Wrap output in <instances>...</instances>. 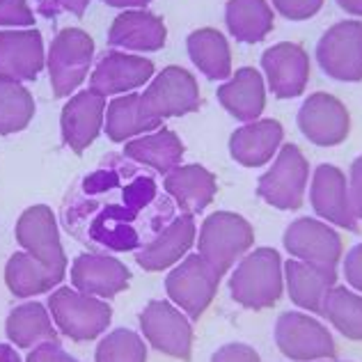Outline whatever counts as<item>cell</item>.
Returning a JSON list of instances; mask_svg holds the SVG:
<instances>
[{"label":"cell","instance_id":"obj_1","mask_svg":"<svg viewBox=\"0 0 362 362\" xmlns=\"http://www.w3.org/2000/svg\"><path fill=\"white\" fill-rule=\"evenodd\" d=\"M173 218V197L154 175L124 154L103 158L62 204L66 232L103 255L138 252Z\"/></svg>","mask_w":362,"mask_h":362},{"label":"cell","instance_id":"obj_2","mask_svg":"<svg viewBox=\"0 0 362 362\" xmlns=\"http://www.w3.org/2000/svg\"><path fill=\"white\" fill-rule=\"evenodd\" d=\"M284 291V262L273 247L243 255L230 275V296L245 310H269Z\"/></svg>","mask_w":362,"mask_h":362},{"label":"cell","instance_id":"obj_3","mask_svg":"<svg viewBox=\"0 0 362 362\" xmlns=\"http://www.w3.org/2000/svg\"><path fill=\"white\" fill-rule=\"evenodd\" d=\"M46 308H49L60 335L74 341L97 339L108 330L112 321V308L108 300L90 296L74 287L53 289Z\"/></svg>","mask_w":362,"mask_h":362},{"label":"cell","instance_id":"obj_4","mask_svg":"<svg viewBox=\"0 0 362 362\" xmlns=\"http://www.w3.org/2000/svg\"><path fill=\"white\" fill-rule=\"evenodd\" d=\"M197 252L225 275L255 245V230L241 214L216 211L204 218L197 234Z\"/></svg>","mask_w":362,"mask_h":362},{"label":"cell","instance_id":"obj_5","mask_svg":"<svg viewBox=\"0 0 362 362\" xmlns=\"http://www.w3.org/2000/svg\"><path fill=\"white\" fill-rule=\"evenodd\" d=\"M310 163L298 145H282L271 168L259 177L257 195L280 211H296L303 206L310 188Z\"/></svg>","mask_w":362,"mask_h":362},{"label":"cell","instance_id":"obj_6","mask_svg":"<svg viewBox=\"0 0 362 362\" xmlns=\"http://www.w3.org/2000/svg\"><path fill=\"white\" fill-rule=\"evenodd\" d=\"M94 60V40L81 28H62L46 53L51 88L58 99L71 97L88 78Z\"/></svg>","mask_w":362,"mask_h":362},{"label":"cell","instance_id":"obj_7","mask_svg":"<svg viewBox=\"0 0 362 362\" xmlns=\"http://www.w3.org/2000/svg\"><path fill=\"white\" fill-rule=\"evenodd\" d=\"M223 275L199 252L186 255L165 278V291L190 321H197L214 303Z\"/></svg>","mask_w":362,"mask_h":362},{"label":"cell","instance_id":"obj_8","mask_svg":"<svg viewBox=\"0 0 362 362\" xmlns=\"http://www.w3.org/2000/svg\"><path fill=\"white\" fill-rule=\"evenodd\" d=\"M273 335L275 346L291 362H317L337 356L332 332L310 312H282Z\"/></svg>","mask_w":362,"mask_h":362},{"label":"cell","instance_id":"obj_9","mask_svg":"<svg viewBox=\"0 0 362 362\" xmlns=\"http://www.w3.org/2000/svg\"><path fill=\"white\" fill-rule=\"evenodd\" d=\"M140 332L151 349L188 362L193 356V321L173 300H149L142 308Z\"/></svg>","mask_w":362,"mask_h":362},{"label":"cell","instance_id":"obj_10","mask_svg":"<svg viewBox=\"0 0 362 362\" xmlns=\"http://www.w3.org/2000/svg\"><path fill=\"white\" fill-rule=\"evenodd\" d=\"M145 112L163 124L168 117H181L199 108V88L195 76L184 66H165L149 81L147 90L140 94Z\"/></svg>","mask_w":362,"mask_h":362},{"label":"cell","instance_id":"obj_11","mask_svg":"<svg viewBox=\"0 0 362 362\" xmlns=\"http://www.w3.org/2000/svg\"><path fill=\"white\" fill-rule=\"evenodd\" d=\"M282 243L284 250L291 255V259L330 271H337V264L344 257L339 232L321 218L303 216L291 221L284 230Z\"/></svg>","mask_w":362,"mask_h":362},{"label":"cell","instance_id":"obj_12","mask_svg":"<svg viewBox=\"0 0 362 362\" xmlns=\"http://www.w3.org/2000/svg\"><path fill=\"white\" fill-rule=\"evenodd\" d=\"M317 62L323 74L341 83L362 81V21L346 18L330 25L317 44Z\"/></svg>","mask_w":362,"mask_h":362},{"label":"cell","instance_id":"obj_13","mask_svg":"<svg viewBox=\"0 0 362 362\" xmlns=\"http://www.w3.org/2000/svg\"><path fill=\"white\" fill-rule=\"evenodd\" d=\"M310 204L317 218L326 221L328 225L349 232L358 230L360 221L354 214V204H351L349 177L337 165L321 163L314 168L310 177Z\"/></svg>","mask_w":362,"mask_h":362},{"label":"cell","instance_id":"obj_14","mask_svg":"<svg viewBox=\"0 0 362 362\" xmlns=\"http://www.w3.org/2000/svg\"><path fill=\"white\" fill-rule=\"evenodd\" d=\"M298 129L312 145L337 147L351 133L349 108L328 92H314L298 108Z\"/></svg>","mask_w":362,"mask_h":362},{"label":"cell","instance_id":"obj_15","mask_svg":"<svg viewBox=\"0 0 362 362\" xmlns=\"http://www.w3.org/2000/svg\"><path fill=\"white\" fill-rule=\"evenodd\" d=\"M16 241L28 255H33L35 259H40L46 266L66 271L69 259L64 255V247L60 241L58 232V221L51 206L46 204H35L28 206L25 211L18 216L16 227H14Z\"/></svg>","mask_w":362,"mask_h":362},{"label":"cell","instance_id":"obj_16","mask_svg":"<svg viewBox=\"0 0 362 362\" xmlns=\"http://www.w3.org/2000/svg\"><path fill=\"white\" fill-rule=\"evenodd\" d=\"M262 69L271 92L278 99H296L310 83V55L300 44L280 42L262 55Z\"/></svg>","mask_w":362,"mask_h":362},{"label":"cell","instance_id":"obj_17","mask_svg":"<svg viewBox=\"0 0 362 362\" xmlns=\"http://www.w3.org/2000/svg\"><path fill=\"white\" fill-rule=\"evenodd\" d=\"M154 78V62L136 53L110 51L97 62L90 76V90L101 97H119Z\"/></svg>","mask_w":362,"mask_h":362},{"label":"cell","instance_id":"obj_18","mask_svg":"<svg viewBox=\"0 0 362 362\" xmlns=\"http://www.w3.org/2000/svg\"><path fill=\"white\" fill-rule=\"evenodd\" d=\"M71 287L90 296L108 300L124 291L131 282L129 266L115 255L83 252L71 262Z\"/></svg>","mask_w":362,"mask_h":362},{"label":"cell","instance_id":"obj_19","mask_svg":"<svg viewBox=\"0 0 362 362\" xmlns=\"http://www.w3.org/2000/svg\"><path fill=\"white\" fill-rule=\"evenodd\" d=\"M103 122H106V97L92 90L76 92L64 103L60 115L62 142L74 154H83L99 138Z\"/></svg>","mask_w":362,"mask_h":362},{"label":"cell","instance_id":"obj_20","mask_svg":"<svg viewBox=\"0 0 362 362\" xmlns=\"http://www.w3.org/2000/svg\"><path fill=\"white\" fill-rule=\"evenodd\" d=\"M195 243H197L195 216L179 214L145 247H140L136 252V262L140 269H145L149 273L168 271L184 259Z\"/></svg>","mask_w":362,"mask_h":362},{"label":"cell","instance_id":"obj_21","mask_svg":"<svg viewBox=\"0 0 362 362\" xmlns=\"http://www.w3.org/2000/svg\"><path fill=\"white\" fill-rule=\"evenodd\" d=\"M46 66L44 40L35 28L0 30V78L16 83L37 81Z\"/></svg>","mask_w":362,"mask_h":362},{"label":"cell","instance_id":"obj_22","mask_svg":"<svg viewBox=\"0 0 362 362\" xmlns=\"http://www.w3.org/2000/svg\"><path fill=\"white\" fill-rule=\"evenodd\" d=\"M165 42L168 28L163 18L147 9H124L108 30V44L122 51L151 53L163 49Z\"/></svg>","mask_w":362,"mask_h":362},{"label":"cell","instance_id":"obj_23","mask_svg":"<svg viewBox=\"0 0 362 362\" xmlns=\"http://www.w3.org/2000/svg\"><path fill=\"white\" fill-rule=\"evenodd\" d=\"M284 145V129L278 119L245 122L230 136V154L243 168L271 163Z\"/></svg>","mask_w":362,"mask_h":362},{"label":"cell","instance_id":"obj_24","mask_svg":"<svg viewBox=\"0 0 362 362\" xmlns=\"http://www.w3.org/2000/svg\"><path fill=\"white\" fill-rule=\"evenodd\" d=\"M221 106L239 122H255L266 108V83L255 66H241L216 90Z\"/></svg>","mask_w":362,"mask_h":362},{"label":"cell","instance_id":"obj_25","mask_svg":"<svg viewBox=\"0 0 362 362\" xmlns=\"http://www.w3.org/2000/svg\"><path fill=\"white\" fill-rule=\"evenodd\" d=\"M337 284V271L321 269L298 259L284 262V291L298 310L321 314L328 291Z\"/></svg>","mask_w":362,"mask_h":362},{"label":"cell","instance_id":"obj_26","mask_svg":"<svg viewBox=\"0 0 362 362\" xmlns=\"http://www.w3.org/2000/svg\"><path fill=\"white\" fill-rule=\"evenodd\" d=\"M163 188L173 197V202L181 209V214L197 216L214 202L218 193V181L211 170L190 163L179 165L170 175H165Z\"/></svg>","mask_w":362,"mask_h":362},{"label":"cell","instance_id":"obj_27","mask_svg":"<svg viewBox=\"0 0 362 362\" xmlns=\"http://www.w3.org/2000/svg\"><path fill=\"white\" fill-rule=\"evenodd\" d=\"M186 147L181 138L170 129H156L145 136H138L124 145V156L136 160L138 165L154 170L156 175H170L181 165Z\"/></svg>","mask_w":362,"mask_h":362},{"label":"cell","instance_id":"obj_28","mask_svg":"<svg viewBox=\"0 0 362 362\" xmlns=\"http://www.w3.org/2000/svg\"><path fill=\"white\" fill-rule=\"evenodd\" d=\"M66 271L46 266L25 250L14 252L5 264V284L16 298H33L58 289Z\"/></svg>","mask_w":362,"mask_h":362},{"label":"cell","instance_id":"obj_29","mask_svg":"<svg viewBox=\"0 0 362 362\" xmlns=\"http://www.w3.org/2000/svg\"><path fill=\"white\" fill-rule=\"evenodd\" d=\"M5 332L7 339L16 349H33L37 344H42V341L58 339L60 335L49 308L44 303H35V300L18 305V308H14L7 314Z\"/></svg>","mask_w":362,"mask_h":362},{"label":"cell","instance_id":"obj_30","mask_svg":"<svg viewBox=\"0 0 362 362\" xmlns=\"http://www.w3.org/2000/svg\"><path fill=\"white\" fill-rule=\"evenodd\" d=\"M156 129H160V122L147 115L138 92L119 94V97L108 101L103 131L112 142H129Z\"/></svg>","mask_w":362,"mask_h":362},{"label":"cell","instance_id":"obj_31","mask_svg":"<svg viewBox=\"0 0 362 362\" xmlns=\"http://www.w3.org/2000/svg\"><path fill=\"white\" fill-rule=\"evenodd\" d=\"M186 49L193 64L209 81H227L234 74L230 42L216 28H199V30L190 33Z\"/></svg>","mask_w":362,"mask_h":362},{"label":"cell","instance_id":"obj_32","mask_svg":"<svg viewBox=\"0 0 362 362\" xmlns=\"http://www.w3.org/2000/svg\"><path fill=\"white\" fill-rule=\"evenodd\" d=\"M273 7L269 0H227L225 25L241 44H257L273 30Z\"/></svg>","mask_w":362,"mask_h":362},{"label":"cell","instance_id":"obj_33","mask_svg":"<svg viewBox=\"0 0 362 362\" xmlns=\"http://www.w3.org/2000/svg\"><path fill=\"white\" fill-rule=\"evenodd\" d=\"M321 317H326L339 335L362 341V293L346 284H335L321 305Z\"/></svg>","mask_w":362,"mask_h":362},{"label":"cell","instance_id":"obj_34","mask_svg":"<svg viewBox=\"0 0 362 362\" xmlns=\"http://www.w3.org/2000/svg\"><path fill=\"white\" fill-rule=\"evenodd\" d=\"M35 117V99L23 83L0 78V136L28 129Z\"/></svg>","mask_w":362,"mask_h":362},{"label":"cell","instance_id":"obj_35","mask_svg":"<svg viewBox=\"0 0 362 362\" xmlns=\"http://www.w3.org/2000/svg\"><path fill=\"white\" fill-rule=\"evenodd\" d=\"M94 362H147L145 339L129 328L110 330L94 351Z\"/></svg>","mask_w":362,"mask_h":362},{"label":"cell","instance_id":"obj_36","mask_svg":"<svg viewBox=\"0 0 362 362\" xmlns=\"http://www.w3.org/2000/svg\"><path fill=\"white\" fill-rule=\"evenodd\" d=\"M35 12L28 0H0V28H33Z\"/></svg>","mask_w":362,"mask_h":362},{"label":"cell","instance_id":"obj_37","mask_svg":"<svg viewBox=\"0 0 362 362\" xmlns=\"http://www.w3.org/2000/svg\"><path fill=\"white\" fill-rule=\"evenodd\" d=\"M326 0H273V9L289 21H308L317 16Z\"/></svg>","mask_w":362,"mask_h":362},{"label":"cell","instance_id":"obj_38","mask_svg":"<svg viewBox=\"0 0 362 362\" xmlns=\"http://www.w3.org/2000/svg\"><path fill=\"white\" fill-rule=\"evenodd\" d=\"M88 5L90 0H35L37 14H42L46 18L58 16L60 12H71L74 16H83Z\"/></svg>","mask_w":362,"mask_h":362},{"label":"cell","instance_id":"obj_39","mask_svg":"<svg viewBox=\"0 0 362 362\" xmlns=\"http://www.w3.org/2000/svg\"><path fill=\"white\" fill-rule=\"evenodd\" d=\"M25 362H81V360H76L71 354H66L60 344V339H51V341H42V344L33 346Z\"/></svg>","mask_w":362,"mask_h":362},{"label":"cell","instance_id":"obj_40","mask_svg":"<svg viewBox=\"0 0 362 362\" xmlns=\"http://www.w3.org/2000/svg\"><path fill=\"white\" fill-rule=\"evenodd\" d=\"M341 271H344L346 287L362 293V243L354 245L341 257Z\"/></svg>","mask_w":362,"mask_h":362},{"label":"cell","instance_id":"obj_41","mask_svg":"<svg viewBox=\"0 0 362 362\" xmlns=\"http://www.w3.org/2000/svg\"><path fill=\"white\" fill-rule=\"evenodd\" d=\"M211 362H262V358L250 344L232 341V344H225L221 349H216L214 356H211Z\"/></svg>","mask_w":362,"mask_h":362},{"label":"cell","instance_id":"obj_42","mask_svg":"<svg viewBox=\"0 0 362 362\" xmlns=\"http://www.w3.org/2000/svg\"><path fill=\"white\" fill-rule=\"evenodd\" d=\"M349 195L354 204V214L358 221H362V156H358L349 170Z\"/></svg>","mask_w":362,"mask_h":362},{"label":"cell","instance_id":"obj_43","mask_svg":"<svg viewBox=\"0 0 362 362\" xmlns=\"http://www.w3.org/2000/svg\"><path fill=\"white\" fill-rule=\"evenodd\" d=\"M108 7H117V9H145L151 0H103Z\"/></svg>","mask_w":362,"mask_h":362},{"label":"cell","instance_id":"obj_44","mask_svg":"<svg viewBox=\"0 0 362 362\" xmlns=\"http://www.w3.org/2000/svg\"><path fill=\"white\" fill-rule=\"evenodd\" d=\"M335 3L351 16H362V0H335Z\"/></svg>","mask_w":362,"mask_h":362},{"label":"cell","instance_id":"obj_45","mask_svg":"<svg viewBox=\"0 0 362 362\" xmlns=\"http://www.w3.org/2000/svg\"><path fill=\"white\" fill-rule=\"evenodd\" d=\"M0 362H23L14 344H0Z\"/></svg>","mask_w":362,"mask_h":362},{"label":"cell","instance_id":"obj_46","mask_svg":"<svg viewBox=\"0 0 362 362\" xmlns=\"http://www.w3.org/2000/svg\"><path fill=\"white\" fill-rule=\"evenodd\" d=\"M317 362H349V360H335V358H328V360H317Z\"/></svg>","mask_w":362,"mask_h":362}]
</instances>
